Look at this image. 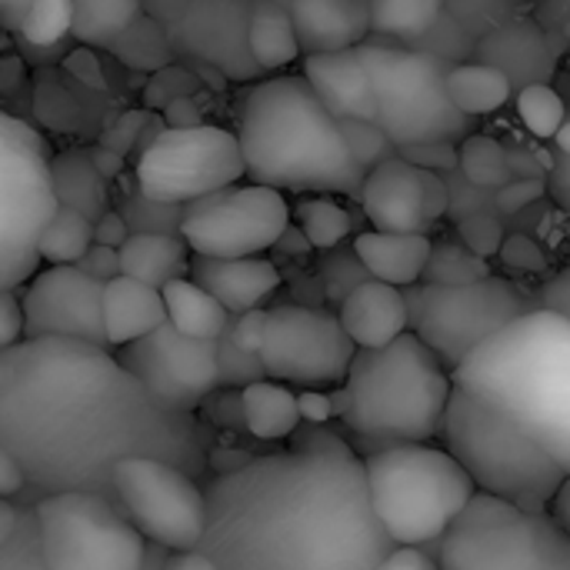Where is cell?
<instances>
[{"label":"cell","mask_w":570,"mask_h":570,"mask_svg":"<svg viewBox=\"0 0 570 570\" xmlns=\"http://www.w3.org/2000/svg\"><path fill=\"white\" fill-rule=\"evenodd\" d=\"M90 230H94V220L57 204L50 220L40 230V240H37L40 264H73L83 254V247L94 240Z\"/></svg>","instance_id":"obj_37"},{"label":"cell","mask_w":570,"mask_h":570,"mask_svg":"<svg viewBox=\"0 0 570 570\" xmlns=\"http://www.w3.org/2000/svg\"><path fill=\"white\" fill-rule=\"evenodd\" d=\"M458 174L488 190H498L514 177L508 164V147L478 130L458 140Z\"/></svg>","instance_id":"obj_36"},{"label":"cell","mask_w":570,"mask_h":570,"mask_svg":"<svg viewBox=\"0 0 570 570\" xmlns=\"http://www.w3.org/2000/svg\"><path fill=\"white\" fill-rule=\"evenodd\" d=\"M17 341H23L20 287H0V351Z\"/></svg>","instance_id":"obj_51"},{"label":"cell","mask_w":570,"mask_h":570,"mask_svg":"<svg viewBox=\"0 0 570 570\" xmlns=\"http://www.w3.org/2000/svg\"><path fill=\"white\" fill-rule=\"evenodd\" d=\"M498 254H504V261L518 271H541L544 267V250L531 237H504Z\"/></svg>","instance_id":"obj_53"},{"label":"cell","mask_w":570,"mask_h":570,"mask_svg":"<svg viewBox=\"0 0 570 570\" xmlns=\"http://www.w3.org/2000/svg\"><path fill=\"white\" fill-rule=\"evenodd\" d=\"M70 37L87 47H107L140 13V0H70Z\"/></svg>","instance_id":"obj_35"},{"label":"cell","mask_w":570,"mask_h":570,"mask_svg":"<svg viewBox=\"0 0 570 570\" xmlns=\"http://www.w3.org/2000/svg\"><path fill=\"white\" fill-rule=\"evenodd\" d=\"M204 488V551L224 570H377L394 541L377 524L364 461L327 424Z\"/></svg>","instance_id":"obj_2"},{"label":"cell","mask_w":570,"mask_h":570,"mask_svg":"<svg viewBox=\"0 0 570 570\" xmlns=\"http://www.w3.org/2000/svg\"><path fill=\"white\" fill-rule=\"evenodd\" d=\"M357 200L374 230H401V234H428L431 220L424 210V184L421 167L404 160L397 150L364 170Z\"/></svg>","instance_id":"obj_20"},{"label":"cell","mask_w":570,"mask_h":570,"mask_svg":"<svg viewBox=\"0 0 570 570\" xmlns=\"http://www.w3.org/2000/svg\"><path fill=\"white\" fill-rule=\"evenodd\" d=\"M538 23L544 27V30H551L558 40L564 37V27H568V0H538Z\"/></svg>","instance_id":"obj_61"},{"label":"cell","mask_w":570,"mask_h":570,"mask_svg":"<svg viewBox=\"0 0 570 570\" xmlns=\"http://www.w3.org/2000/svg\"><path fill=\"white\" fill-rule=\"evenodd\" d=\"M27 491V478L20 471V464L13 461V454L7 448H0V498H20Z\"/></svg>","instance_id":"obj_57"},{"label":"cell","mask_w":570,"mask_h":570,"mask_svg":"<svg viewBox=\"0 0 570 570\" xmlns=\"http://www.w3.org/2000/svg\"><path fill=\"white\" fill-rule=\"evenodd\" d=\"M147 117H150V114H124V120L104 137V147H110V150H117V154L127 157V154L134 150V144H137V137H140Z\"/></svg>","instance_id":"obj_56"},{"label":"cell","mask_w":570,"mask_h":570,"mask_svg":"<svg viewBox=\"0 0 570 570\" xmlns=\"http://www.w3.org/2000/svg\"><path fill=\"white\" fill-rule=\"evenodd\" d=\"M240 421L250 431V438L257 441H287V434L301 424V411H297V394L274 381V377H261L240 387Z\"/></svg>","instance_id":"obj_28"},{"label":"cell","mask_w":570,"mask_h":570,"mask_svg":"<svg viewBox=\"0 0 570 570\" xmlns=\"http://www.w3.org/2000/svg\"><path fill=\"white\" fill-rule=\"evenodd\" d=\"M297 411H301V421L331 424L341 414V391L334 397V394H327L321 387H304V394H297Z\"/></svg>","instance_id":"obj_50"},{"label":"cell","mask_w":570,"mask_h":570,"mask_svg":"<svg viewBox=\"0 0 570 570\" xmlns=\"http://www.w3.org/2000/svg\"><path fill=\"white\" fill-rule=\"evenodd\" d=\"M291 217L314 250H327L354 234V217L341 200H334V194H301V200L291 207Z\"/></svg>","instance_id":"obj_34"},{"label":"cell","mask_w":570,"mask_h":570,"mask_svg":"<svg viewBox=\"0 0 570 570\" xmlns=\"http://www.w3.org/2000/svg\"><path fill=\"white\" fill-rule=\"evenodd\" d=\"M73 267L83 271L87 277H94V281L104 284V281H110V277L120 274V257H117V247L100 244V240H90V244L83 247V254L73 261Z\"/></svg>","instance_id":"obj_49"},{"label":"cell","mask_w":570,"mask_h":570,"mask_svg":"<svg viewBox=\"0 0 570 570\" xmlns=\"http://www.w3.org/2000/svg\"><path fill=\"white\" fill-rule=\"evenodd\" d=\"M434 548L444 570H570L568 528L548 511H528L481 488Z\"/></svg>","instance_id":"obj_7"},{"label":"cell","mask_w":570,"mask_h":570,"mask_svg":"<svg viewBox=\"0 0 570 570\" xmlns=\"http://www.w3.org/2000/svg\"><path fill=\"white\" fill-rule=\"evenodd\" d=\"M321 277H324V294L331 304H341L357 284L371 281V271L364 267V261L357 257V250L351 244H334L324 250L321 261Z\"/></svg>","instance_id":"obj_41"},{"label":"cell","mask_w":570,"mask_h":570,"mask_svg":"<svg viewBox=\"0 0 570 570\" xmlns=\"http://www.w3.org/2000/svg\"><path fill=\"white\" fill-rule=\"evenodd\" d=\"M247 47L261 70H281L301 57L294 23L284 3L277 0H250L247 17Z\"/></svg>","instance_id":"obj_32"},{"label":"cell","mask_w":570,"mask_h":570,"mask_svg":"<svg viewBox=\"0 0 570 570\" xmlns=\"http://www.w3.org/2000/svg\"><path fill=\"white\" fill-rule=\"evenodd\" d=\"M337 321L354 347H381L407 331L404 291L371 277L337 304Z\"/></svg>","instance_id":"obj_24"},{"label":"cell","mask_w":570,"mask_h":570,"mask_svg":"<svg viewBox=\"0 0 570 570\" xmlns=\"http://www.w3.org/2000/svg\"><path fill=\"white\" fill-rule=\"evenodd\" d=\"M234 180H244L237 134L210 124L164 127L134 160V184L167 204H187Z\"/></svg>","instance_id":"obj_12"},{"label":"cell","mask_w":570,"mask_h":570,"mask_svg":"<svg viewBox=\"0 0 570 570\" xmlns=\"http://www.w3.org/2000/svg\"><path fill=\"white\" fill-rule=\"evenodd\" d=\"M484 274H491V264L484 257H478L474 250H468L464 244H458V240H438L434 244L431 240L421 281H431V284H464V281H478Z\"/></svg>","instance_id":"obj_38"},{"label":"cell","mask_w":570,"mask_h":570,"mask_svg":"<svg viewBox=\"0 0 570 570\" xmlns=\"http://www.w3.org/2000/svg\"><path fill=\"white\" fill-rule=\"evenodd\" d=\"M264 377V367H261V357L254 351H244L230 341L227 327L224 334L217 337V384L220 387H244L250 381H261Z\"/></svg>","instance_id":"obj_45"},{"label":"cell","mask_w":570,"mask_h":570,"mask_svg":"<svg viewBox=\"0 0 570 570\" xmlns=\"http://www.w3.org/2000/svg\"><path fill=\"white\" fill-rule=\"evenodd\" d=\"M407 47L428 50V53H434V57H441V60H448V63H458V60L474 57V40H471V33H468L464 27H458L448 13H441V17H438L414 43H407Z\"/></svg>","instance_id":"obj_44"},{"label":"cell","mask_w":570,"mask_h":570,"mask_svg":"<svg viewBox=\"0 0 570 570\" xmlns=\"http://www.w3.org/2000/svg\"><path fill=\"white\" fill-rule=\"evenodd\" d=\"M250 0H190L184 17L170 27L167 47L184 60L214 67L230 80H257L261 67L247 47Z\"/></svg>","instance_id":"obj_18"},{"label":"cell","mask_w":570,"mask_h":570,"mask_svg":"<svg viewBox=\"0 0 570 570\" xmlns=\"http://www.w3.org/2000/svg\"><path fill=\"white\" fill-rule=\"evenodd\" d=\"M50 187L60 207L97 220L107 210V180L97 174L87 150H63L50 157Z\"/></svg>","instance_id":"obj_29"},{"label":"cell","mask_w":570,"mask_h":570,"mask_svg":"<svg viewBox=\"0 0 570 570\" xmlns=\"http://www.w3.org/2000/svg\"><path fill=\"white\" fill-rule=\"evenodd\" d=\"M448 374L444 451L481 491L544 511L570 481V317L524 311Z\"/></svg>","instance_id":"obj_3"},{"label":"cell","mask_w":570,"mask_h":570,"mask_svg":"<svg viewBox=\"0 0 570 570\" xmlns=\"http://www.w3.org/2000/svg\"><path fill=\"white\" fill-rule=\"evenodd\" d=\"M354 351V341L331 311L307 304H274L264 311V337L257 347L264 377L334 391L341 387Z\"/></svg>","instance_id":"obj_15"},{"label":"cell","mask_w":570,"mask_h":570,"mask_svg":"<svg viewBox=\"0 0 570 570\" xmlns=\"http://www.w3.org/2000/svg\"><path fill=\"white\" fill-rule=\"evenodd\" d=\"M394 150L404 160H411L414 167H424V170L448 174V170L458 167V144H451V140H414V144H397Z\"/></svg>","instance_id":"obj_47"},{"label":"cell","mask_w":570,"mask_h":570,"mask_svg":"<svg viewBox=\"0 0 570 570\" xmlns=\"http://www.w3.org/2000/svg\"><path fill=\"white\" fill-rule=\"evenodd\" d=\"M458 234H461V244L468 250H474L478 257L491 261L501 250L504 224H501V214L498 210H478V214L458 217Z\"/></svg>","instance_id":"obj_46"},{"label":"cell","mask_w":570,"mask_h":570,"mask_svg":"<svg viewBox=\"0 0 570 570\" xmlns=\"http://www.w3.org/2000/svg\"><path fill=\"white\" fill-rule=\"evenodd\" d=\"M167 570H217L214 561L197 551V548H187V551H167V561H164Z\"/></svg>","instance_id":"obj_62"},{"label":"cell","mask_w":570,"mask_h":570,"mask_svg":"<svg viewBox=\"0 0 570 570\" xmlns=\"http://www.w3.org/2000/svg\"><path fill=\"white\" fill-rule=\"evenodd\" d=\"M100 311H104V337H107L110 351L167 321L160 291L150 284H140L127 274L104 281Z\"/></svg>","instance_id":"obj_25"},{"label":"cell","mask_w":570,"mask_h":570,"mask_svg":"<svg viewBox=\"0 0 570 570\" xmlns=\"http://www.w3.org/2000/svg\"><path fill=\"white\" fill-rule=\"evenodd\" d=\"M357 53L374 94V124L394 147L414 140L458 144L478 130V117L458 110L448 97V60L407 43H374L371 37L357 43Z\"/></svg>","instance_id":"obj_8"},{"label":"cell","mask_w":570,"mask_h":570,"mask_svg":"<svg viewBox=\"0 0 570 570\" xmlns=\"http://www.w3.org/2000/svg\"><path fill=\"white\" fill-rule=\"evenodd\" d=\"M531 0H444V13L464 27L471 37L484 33L494 23H504L511 17H518Z\"/></svg>","instance_id":"obj_42"},{"label":"cell","mask_w":570,"mask_h":570,"mask_svg":"<svg viewBox=\"0 0 570 570\" xmlns=\"http://www.w3.org/2000/svg\"><path fill=\"white\" fill-rule=\"evenodd\" d=\"M474 57L494 63L518 90L524 83H551L561 60V40L551 30H544L534 17L518 13L478 33Z\"/></svg>","instance_id":"obj_19"},{"label":"cell","mask_w":570,"mask_h":570,"mask_svg":"<svg viewBox=\"0 0 570 570\" xmlns=\"http://www.w3.org/2000/svg\"><path fill=\"white\" fill-rule=\"evenodd\" d=\"M287 224L291 204L281 190L254 180H234L180 204L177 234L190 254L247 257L271 250Z\"/></svg>","instance_id":"obj_13"},{"label":"cell","mask_w":570,"mask_h":570,"mask_svg":"<svg viewBox=\"0 0 570 570\" xmlns=\"http://www.w3.org/2000/svg\"><path fill=\"white\" fill-rule=\"evenodd\" d=\"M90 160H94V167H97V174L104 180H120V174H124V154H117L110 147H97V150H90Z\"/></svg>","instance_id":"obj_63"},{"label":"cell","mask_w":570,"mask_h":570,"mask_svg":"<svg viewBox=\"0 0 570 570\" xmlns=\"http://www.w3.org/2000/svg\"><path fill=\"white\" fill-rule=\"evenodd\" d=\"M244 177L281 194L357 197L364 170L354 164L337 117L301 77L254 80L237 100Z\"/></svg>","instance_id":"obj_4"},{"label":"cell","mask_w":570,"mask_h":570,"mask_svg":"<svg viewBox=\"0 0 570 570\" xmlns=\"http://www.w3.org/2000/svg\"><path fill=\"white\" fill-rule=\"evenodd\" d=\"M187 3L190 0H140V13L157 20L160 27H170V23H177L184 17Z\"/></svg>","instance_id":"obj_60"},{"label":"cell","mask_w":570,"mask_h":570,"mask_svg":"<svg viewBox=\"0 0 570 570\" xmlns=\"http://www.w3.org/2000/svg\"><path fill=\"white\" fill-rule=\"evenodd\" d=\"M451 374L411 334L381 347H357L341 381V421L351 448L364 458L394 444L441 438Z\"/></svg>","instance_id":"obj_5"},{"label":"cell","mask_w":570,"mask_h":570,"mask_svg":"<svg viewBox=\"0 0 570 570\" xmlns=\"http://www.w3.org/2000/svg\"><path fill=\"white\" fill-rule=\"evenodd\" d=\"M361 461L371 511L394 544L434 548L478 491L471 474L444 448H431V441L381 448Z\"/></svg>","instance_id":"obj_6"},{"label":"cell","mask_w":570,"mask_h":570,"mask_svg":"<svg viewBox=\"0 0 570 570\" xmlns=\"http://www.w3.org/2000/svg\"><path fill=\"white\" fill-rule=\"evenodd\" d=\"M377 570H438V561L421 544H394Z\"/></svg>","instance_id":"obj_54"},{"label":"cell","mask_w":570,"mask_h":570,"mask_svg":"<svg viewBox=\"0 0 570 570\" xmlns=\"http://www.w3.org/2000/svg\"><path fill=\"white\" fill-rule=\"evenodd\" d=\"M341 134L347 140V150L354 157V164L361 170H371L377 160L394 154V144L387 140V134L374 124V120H357V117H337Z\"/></svg>","instance_id":"obj_43"},{"label":"cell","mask_w":570,"mask_h":570,"mask_svg":"<svg viewBox=\"0 0 570 570\" xmlns=\"http://www.w3.org/2000/svg\"><path fill=\"white\" fill-rule=\"evenodd\" d=\"M70 0H30L17 30L30 47H57L70 37Z\"/></svg>","instance_id":"obj_40"},{"label":"cell","mask_w":570,"mask_h":570,"mask_svg":"<svg viewBox=\"0 0 570 570\" xmlns=\"http://www.w3.org/2000/svg\"><path fill=\"white\" fill-rule=\"evenodd\" d=\"M421 184H424V210H428V220L438 224L448 214V180H444V174L421 167Z\"/></svg>","instance_id":"obj_55"},{"label":"cell","mask_w":570,"mask_h":570,"mask_svg":"<svg viewBox=\"0 0 570 570\" xmlns=\"http://www.w3.org/2000/svg\"><path fill=\"white\" fill-rule=\"evenodd\" d=\"M110 494L140 531L167 551H187L204 534V488L170 461L150 454L120 458L110 468Z\"/></svg>","instance_id":"obj_14"},{"label":"cell","mask_w":570,"mask_h":570,"mask_svg":"<svg viewBox=\"0 0 570 570\" xmlns=\"http://www.w3.org/2000/svg\"><path fill=\"white\" fill-rule=\"evenodd\" d=\"M444 87H448L451 104L458 110L471 114V117H484V114L501 110L514 94L511 80L494 63H484L478 57L451 63L448 77H444Z\"/></svg>","instance_id":"obj_30"},{"label":"cell","mask_w":570,"mask_h":570,"mask_svg":"<svg viewBox=\"0 0 570 570\" xmlns=\"http://www.w3.org/2000/svg\"><path fill=\"white\" fill-rule=\"evenodd\" d=\"M90 234H94V240H100V244L120 247V240H124V237H127L130 230H127L124 217L117 214V207H114V210L107 207V210H104V214H100V217L94 220V230H90Z\"/></svg>","instance_id":"obj_58"},{"label":"cell","mask_w":570,"mask_h":570,"mask_svg":"<svg viewBox=\"0 0 570 570\" xmlns=\"http://www.w3.org/2000/svg\"><path fill=\"white\" fill-rule=\"evenodd\" d=\"M287 13L301 53L357 47L371 37L367 0H291Z\"/></svg>","instance_id":"obj_23"},{"label":"cell","mask_w":570,"mask_h":570,"mask_svg":"<svg viewBox=\"0 0 570 570\" xmlns=\"http://www.w3.org/2000/svg\"><path fill=\"white\" fill-rule=\"evenodd\" d=\"M53 207L43 137L0 110V287H20L37 271V240Z\"/></svg>","instance_id":"obj_10"},{"label":"cell","mask_w":570,"mask_h":570,"mask_svg":"<svg viewBox=\"0 0 570 570\" xmlns=\"http://www.w3.org/2000/svg\"><path fill=\"white\" fill-rule=\"evenodd\" d=\"M541 301H544V307H548V311L570 317V274L568 271L554 274V277L544 284V294H541Z\"/></svg>","instance_id":"obj_59"},{"label":"cell","mask_w":570,"mask_h":570,"mask_svg":"<svg viewBox=\"0 0 570 570\" xmlns=\"http://www.w3.org/2000/svg\"><path fill=\"white\" fill-rule=\"evenodd\" d=\"M104 284L73 264H47L20 284L23 337H73L107 347Z\"/></svg>","instance_id":"obj_17"},{"label":"cell","mask_w":570,"mask_h":570,"mask_svg":"<svg viewBox=\"0 0 570 570\" xmlns=\"http://www.w3.org/2000/svg\"><path fill=\"white\" fill-rule=\"evenodd\" d=\"M120 367H127L157 401L184 411H197L217 384V337H190L170 321L114 347Z\"/></svg>","instance_id":"obj_16"},{"label":"cell","mask_w":570,"mask_h":570,"mask_svg":"<svg viewBox=\"0 0 570 570\" xmlns=\"http://www.w3.org/2000/svg\"><path fill=\"white\" fill-rule=\"evenodd\" d=\"M43 570H137L140 531L127 521L114 494L53 491L33 501Z\"/></svg>","instance_id":"obj_9"},{"label":"cell","mask_w":570,"mask_h":570,"mask_svg":"<svg viewBox=\"0 0 570 570\" xmlns=\"http://www.w3.org/2000/svg\"><path fill=\"white\" fill-rule=\"evenodd\" d=\"M0 448L40 494H110V468L130 454L194 478L210 464L194 411L157 401L110 347L73 337H23L0 351Z\"/></svg>","instance_id":"obj_1"},{"label":"cell","mask_w":570,"mask_h":570,"mask_svg":"<svg viewBox=\"0 0 570 570\" xmlns=\"http://www.w3.org/2000/svg\"><path fill=\"white\" fill-rule=\"evenodd\" d=\"M441 13L444 0H367L371 33L387 43H414Z\"/></svg>","instance_id":"obj_33"},{"label":"cell","mask_w":570,"mask_h":570,"mask_svg":"<svg viewBox=\"0 0 570 570\" xmlns=\"http://www.w3.org/2000/svg\"><path fill=\"white\" fill-rule=\"evenodd\" d=\"M264 311H267V307H250V311H244V314H234V317H230L227 334H230V341H234L237 347H244V351H254V354H257L261 337H264Z\"/></svg>","instance_id":"obj_52"},{"label":"cell","mask_w":570,"mask_h":570,"mask_svg":"<svg viewBox=\"0 0 570 570\" xmlns=\"http://www.w3.org/2000/svg\"><path fill=\"white\" fill-rule=\"evenodd\" d=\"M541 197H548L544 177H511L508 184H501L494 190V210L498 214H521L531 204H538Z\"/></svg>","instance_id":"obj_48"},{"label":"cell","mask_w":570,"mask_h":570,"mask_svg":"<svg viewBox=\"0 0 570 570\" xmlns=\"http://www.w3.org/2000/svg\"><path fill=\"white\" fill-rule=\"evenodd\" d=\"M187 277L197 281L230 317L244 314L250 307H261L271 301V294L281 287V271L264 254L247 257H204L190 254Z\"/></svg>","instance_id":"obj_21"},{"label":"cell","mask_w":570,"mask_h":570,"mask_svg":"<svg viewBox=\"0 0 570 570\" xmlns=\"http://www.w3.org/2000/svg\"><path fill=\"white\" fill-rule=\"evenodd\" d=\"M160 301H164V314L167 321L190 334V337H220L224 327L230 324V314L197 284L190 281L187 274L180 277H170L164 287H160Z\"/></svg>","instance_id":"obj_31"},{"label":"cell","mask_w":570,"mask_h":570,"mask_svg":"<svg viewBox=\"0 0 570 570\" xmlns=\"http://www.w3.org/2000/svg\"><path fill=\"white\" fill-rule=\"evenodd\" d=\"M518 117L538 140H551L568 120V110L551 83H524L518 87Z\"/></svg>","instance_id":"obj_39"},{"label":"cell","mask_w":570,"mask_h":570,"mask_svg":"<svg viewBox=\"0 0 570 570\" xmlns=\"http://www.w3.org/2000/svg\"><path fill=\"white\" fill-rule=\"evenodd\" d=\"M304 80L334 117L374 120V94L357 47L304 53Z\"/></svg>","instance_id":"obj_22"},{"label":"cell","mask_w":570,"mask_h":570,"mask_svg":"<svg viewBox=\"0 0 570 570\" xmlns=\"http://www.w3.org/2000/svg\"><path fill=\"white\" fill-rule=\"evenodd\" d=\"M351 247L357 250V257L364 261L371 277L394 284V287H407L414 281H421V271H424V261L431 250V237L428 234H401V230H361V234H354Z\"/></svg>","instance_id":"obj_26"},{"label":"cell","mask_w":570,"mask_h":570,"mask_svg":"<svg viewBox=\"0 0 570 570\" xmlns=\"http://www.w3.org/2000/svg\"><path fill=\"white\" fill-rule=\"evenodd\" d=\"M404 291L407 331L451 371L481 341L524 314V294L508 277L484 274L464 284L414 281Z\"/></svg>","instance_id":"obj_11"},{"label":"cell","mask_w":570,"mask_h":570,"mask_svg":"<svg viewBox=\"0 0 570 570\" xmlns=\"http://www.w3.org/2000/svg\"><path fill=\"white\" fill-rule=\"evenodd\" d=\"M27 3H30V0H0V27L17 30V27H20V20H23Z\"/></svg>","instance_id":"obj_64"},{"label":"cell","mask_w":570,"mask_h":570,"mask_svg":"<svg viewBox=\"0 0 570 570\" xmlns=\"http://www.w3.org/2000/svg\"><path fill=\"white\" fill-rule=\"evenodd\" d=\"M120 274L150 284V287H164L170 277L187 274L190 264V250L184 244L180 234H164V230H130L120 247Z\"/></svg>","instance_id":"obj_27"}]
</instances>
